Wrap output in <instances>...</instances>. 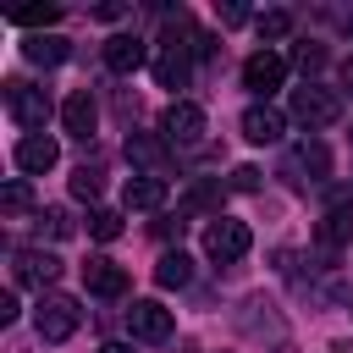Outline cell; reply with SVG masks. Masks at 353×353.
Here are the masks:
<instances>
[{
  "instance_id": "1",
  "label": "cell",
  "mask_w": 353,
  "mask_h": 353,
  "mask_svg": "<svg viewBox=\"0 0 353 353\" xmlns=\"http://www.w3.org/2000/svg\"><path fill=\"white\" fill-rule=\"evenodd\" d=\"M193 55H199V33L188 28V39L176 44V33L165 28L160 55H154V77H160V88H188V77H193Z\"/></svg>"
},
{
  "instance_id": "2",
  "label": "cell",
  "mask_w": 353,
  "mask_h": 353,
  "mask_svg": "<svg viewBox=\"0 0 353 353\" xmlns=\"http://www.w3.org/2000/svg\"><path fill=\"white\" fill-rule=\"evenodd\" d=\"M77 325H83V309H77V298H66V292H39L33 331H39L44 342H66Z\"/></svg>"
},
{
  "instance_id": "3",
  "label": "cell",
  "mask_w": 353,
  "mask_h": 353,
  "mask_svg": "<svg viewBox=\"0 0 353 353\" xmlns=\"http://www.w3.org/2000/svg\"><path fill=\"white\" fill-rule=\"evenodd\" d=\"M6 110H11V121H17L22 132H44V121H50V94L33 88V83H6Z\"/></svg>"
},
{
  "instance_id": "4",
  "label": "cell",
  "mask_w": 353,
  "mask_h": 353,
  "mask_svg": "<svg viewBox=\"0 0 353 353\" xmlns=\"http://www.w3.org/2000/svg\"><path fill=\"white\" fill-rule=\"evenodd\" d=\"M336 116H342V99H336L331 88H320V83L292 88V121H303L309 132H314V127H331Z\"/></svg>"
},
{
  "instance_id": "5",
  "label": "cell",
  "mask_w": 353,
  "mask_h": 353,
  "mask_svg": "<svg viewBox=\"0 0 353 353\" xmlns=\"http://www.w3.org/2000/svg\"><path fill=\"white\" fill-rule=\"evenodd\" d=\"M248 226L243 221H232V215H215L210 226H204V254L210 259H221V265H232V259H243L248 254Z\"/></svg>"
},
{
  "instance_id": "6",
  "label": "cell",
  "mask_w": 353,
  "mask_h": 353,
  "mask_svg": "<svg viewBox=\"0 0 353 353\" xmlns=\"http://www.w3.org/2000/svg\"><path fill=\"white\" fill-rule=\"evenodd\" d=\"M287 83V61L276 55V50H254L248 61H243V88L248 94H259L265 105H270V94Z\"/></svg>"
},
{
  "instance_id": "7",
  "label": "cell",
  "mask_w": 353,
  "mask_h": 353,
  "mask_svg": "<svg viewBox=\"0 0 353 353\" xmlns=\"http://www.w3.org/2000/svg\"><path fill=\"white\" fill-rule=\"evenodd\" d=\"M160 138L165 143H199L204 138V110L193 99H171L165 116H160Z\"/></svg>"
},
{
  "instance_id": "8",
  "label": "cell",
  "mask_w": 353,
  "mask_h": 353,
  "mask_svg": "<svg viewBox=\"0 0 353 353\" xmlns=\"http://www.w3.org/2000/svg\"><path fill=\"white\" fill-rule=\"evenodd\" d=\"M287 176H298V182H325V176H331V149H325L320 138L292 143V149H287Z\"/></svg>"
},
{
  "instance_id": "9",
  "label": "cell",
  "mask_w": 353,
  "mask_h": 353,
  "mask_svg": "<svg viewBox=\"0 0 353 353\" xmlns=\"http://www.w3.org/2000/svg\"><path fill=\"white\" fill-rule=\"evenodd\" d=\"M127 331H132V342H165L171 336V309L154 303V298H138L127 309Z\"/></svg>"
},
{
  "instance_id": "10",
  "label": "cell",
  "mask_w": 353,
  "mask_h": 353,
  "mask_svg": "<svg viewBox=\"0 0 353 353\" xmlns=\"http://www.w3.org/2000/svg\"><path fill=\"white\" fill-rule=\"evenodd\" d=\"M281 132H287V116L276 105H248L243 110V138L248 143H281Z\"/></svg>"
},
{
  "instance_id": "11",
  "label": "cell",
  "mask_w": 353,
  "mask_h": 353,
  "mask_svg": "<svg viewBox=\"0 0 353 353\" xmlns=\"http://www.w3.org/2000/svg\"><path fill=\"white\" fill-rule=\"evenodd\" d=\"M61 276V259L50 248H17V281L22 287H50Z\"/></svg>"
},
{
  "instance_id": "12",
  "label": "cell",
  "mask_w": 353,
  "mask_h": 353,
  "mask_svg": "<svg viewBox=\"0 0 353 353\" xmlns=\"http://www.w3.org/2000/svg\"><path fill=\"white\" fill-rule=\"evenodd\" d=\"M61 121H66V132L72 138H94V121H99V105H94V94L88 88H77V94H66V105H61Z\"/></svg>"
},
{
  "instance_id": "13",
  "label": "cell",
  "mask_w": 353,
  "mask_h": 353,
  "mask_svg": "<svg viewBox=\"0 0 353 353\" xmlns=\"http://www.w3.org/2000/svg\"><path fill=\"white\" fill-rule=\"evenodd\" d=\"M83 281H88L94 298H121V292H127V270H121L116 259H105V254L83 265Z\"/></svg>"
},
{
  "instance_id": "14",
  "label": "cell",
  "mask_w": 353,
  "mask_h": 353,
  "mask_svg": "<svg viewBox=\"0 0 353 353\" xmlns=\"http://www.w3.org/2000/svg\"><path fill=\"white\" fill-rule=\"evenodd\" d=\"M143 61H149V50H143L138 33H110V39H105V66H110V72H138Z\"/></svg>"
},
{
  "instance_id": "15",
  "label": "cell",
  "mask_w": 353,
  "mask_h": 353,
  "mask_svg": "<svg viewBox=\"0 0 353 353\" xmlns=\"http://www.w3.org/2000/svg\"><path fill=\"white\" fill-rule=\"evenodd\" d=\"M55 160H61V143H55V138H44V132H28V138L17 143V165H22V171H33V176H39V171H50Z\"/></svg>"
},
{
  "instance_id": "16",
  "label": "cell",
  "mask_w": 353,
  "mask_h": 353,
  "mask_svg": "<svg viewBox=\"0 0 353 353\" xmlns=\"http://www.w3.org/2000/svg\"><path fill=\"white\" fill-rule=\"evenodd\" d=\"M121 204H127V210H160V204H165V176H143V171H132L127 188H121Z\"/></svg>"
},
{
  "instance_id": "17",
  "label": "cell",
  "mask_w": 353,
  "mask_h": 353,
  "mask_svg": "<svg viewBox=\"0 0 353 353\" xmlns=\"http://www.w3.org/2000/svg\"><path fill=\"white\" fill-rule=\"evenodd\" d=\"M127 160H138L143 176H165V165H171V160H165V143L149 138V132H132V138H127Z\"/></svg>"
},
{
  "instance_id": "18",
  "label": "cell",
  "mask_w": 353,
  "mask_h": 353,
  "mask_svg": "<svg viewBox=\"0 0 353 353\" xmlns=\"http://www.w3.org/2000/svg\"><path fill=\"white\" fill-rule=\"evenodd\" d=\"M176 215H182V221H193V215H210V221H215V215H221V182H193L188 199L176 204Z\"/></svg>"
},
{
  "instance_id": "19",
  "label": "cell",
  "mask_w": 353,
  "mask_h": 353,
  "mask_svg": "<svg viewBox=\"0 0 353 353\" xmlns=\"http://www.w3.org/2000/svg\"><path fill=\"white\" fill-rule=\"evenodd\" d=\"M22 55H28L33 66H61V61L72 55V44H66L61 33H33V39L22 44Z\"/></svg>"
},
{
  "instance_id": "20",
  "label": "cell",
  "mask_w": 353,
  "mask_h": 353,
  "mask_svg": "<svg viewBox=\"0 0 353 353\" xmlns=\"http://www.w3.org/2000/svg\"><path fill=\"white\" fill-rule=\"evenodd\" d=\"M154 281H160V287H188V281H193V259H188L182 248L160 254V265H154Z\"/></svg>"
},
{
  "instance_id": "21",
  "label": "cell",
  "mask_w": 353,
  "mask_h": 353,
  "mask_svg": "<svg viewBox=\"0 0 353 353\" xmlns=\"http://www.w3.org/2000/svg\"><path fill=\"white\" fill-rule=\"evenodd\" d=\"M11 22H17V28H55V22H61V6H55V0H39V6H11Z\"/></svg>"
},
{
  "instance_id": "22",
  "label": "cell",
  "mask_w": 353,
  "mask_h": 353,
  "mask_svg": "<svg viewBox=\"0 0 353 353\" xmlns=\"http://www.w3.org/2000/svg\"><path fill=\"white\" fill-rule=\"evenodd\" d=\"M347 237H353V221L347 215H320V226H314V243L320 248H342Z\"/></svg>"
},
{
  "instance_id": "23",
  "label": "cell",
  "mask_w": 353,
  "mask_h": 353,
  "mask_svg": "<svg viewBox=\"0 0 353 353\" xmlns=\"http://www.w3.org/2000/svg\"><path fill=\"white\" fill-rule=\"evenodd\" d=\"M88 232H94L99 243L121 237V210H105V204H94V210H88Z\"/></svg>"
},
{
  "instance_id": "24",
  "label": "cell",
  "mask_w": 353,
  "mask_h": 353,
  "mask_svg": "<svg viewBox=\"0 0 353 353\" xmlns=\"http://www.w3.org/2000/svg\"><path fill=\"white\" fill-rule=\"evenodd\" d=\"M254 28H259V39H287L292 33V11H259Z\"/></svg>"
},
{
  "instance_id": "25",
  "label": "cell",
  "mask_w": 353,
  "mask_h": 353,
  "mask_svg": "<svg viewBox=\"0 0 353 353\" xmlns=\"http://www.w3.org/2000/svg\"><path fill=\"white\" fill-rule=\"evenodd\" d=\"M99 188H105V182H99V171H94V165H77V171H72V199H88V204H94V199H99Z\"/></svg>"
},
{
  "instance_id": "26",
  "label": "cell",
  "mask_w": 353,
  "mask_h": 353,
  "mask_svg": "<svg viewBox=\"0 0 353 353\" xmlns=\"http://www.w3.org/2000/svg\"><path fill=\"white\" fill-rule=\"evenodd\" d=\"M28 204H33V193H28V182H22V176H17V182H6V193H0V210H6V215H22Z\"/></svg>"
},
{
  "instance_id": "27",
  "label": "cell",
  "mask_w": 353,
  "mask_h": 353,
  "mask_svg": "<svg viewBox=\"0 0 353 353\" xmlns=\"http://www.w3.org/2000/svg\"><path fill=\"white\" fill-rule=\"evenodd\" d=\"M325 215H347L353 221V188H325Z\"/></svg>"
},
{
  "instance_id": "28",
  "label": "cell",
  "mask_w": 353,
  "mask_h": 353,
  "mask_svg": "<svg viewBox=\"0 0 353 353\" xmlns=\"http://www.w3.org/2000/svg\"><path fill=\"white\" fill-rule=\"evenodd\" d=\"M292 66H303V72H320V66H325V50H320V44H298V50H292Z\"/></svg>"
},
{
  "instance_id": "29",
  "label": "cell",
  "mask_w": 353,
  "mask_h": 353,
  "mask_svg": "<svg viewBox=\"0 0 353 353\" xmlns=\"http://www.w3.org/2000/svg\"><path fill=\"white\" fill-rule=\"evenodd\" d=\"M39 232H50V237H66V232H72L66 210H44V215H39Z\"/></svg>"
},
{
  "instance_id": "30",
  "label": "cell",
  "mask_w": 353,
  "mask_h": 353,
  "mask_svg": "<svg viewBox=\"0 0 353 353\" xmlns=\"http://www.w3.org/2000/svg\"><path fill=\"white\" fill-rule=\"evenodd\" d=\"M232 188H237V193H254V188H259V171H254V165H237V171H232Z\"/></svg>"
},
{
  "instance_id": "31",
  "label": "cell",
  "mask_w": 353,
  "mask_h": 353,
  "mask_svg": "<svg viewBox=\"0 0 353 353\" xmlns=\"http://www.w3.org/2000/svg\"><path fill=\"white\" fill-rule=\"evenodd\" d=\"M237 22H248V6H237V0L221 6V28H237Z\"/></svg>"
},
{
  "instance_id": "32",
  "label": "cell",
  "mask_w": 353,
  "mask_h": 353,
  "mask_svg": "<svg viewBox=\"0 0 353 353\" xmlns=\"http://www.w3.org/2000/svg\"><path fill=\"white\" fill-rule=\"evenodd\" d=\"M22 309H17V292H0V325H11Z\"/></svg>"
},
{
  "instance_id": "33",
  "label": "cell",
  "mask_w": 353,
  "mask_h": 353,
  "mask_svg": "<svg viewBox=\"0 0 353 353\" xmlns=\"http://www.w3.org/2000/svg\"><path fill=\"white\" fill-rule=\"evenodd\" d=\"M99 353H132V347H127V342H105Z\"/></svg>"
},
{
  "instance_id": "34",
  "label": "cell",
  "mask_w": 353,
  "mask_h": 353,
  "mask_svg": "<svg viewBox=\"0 0 353 353\" xmlns=\"http://www.w3.org/2000/svg\"><path fill=\"white\" fill-rule=\"evenodd\" d=\"M342 77H347V88H353V61H347V72H342Z\"/></svg>"
}]
</instances>
